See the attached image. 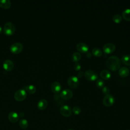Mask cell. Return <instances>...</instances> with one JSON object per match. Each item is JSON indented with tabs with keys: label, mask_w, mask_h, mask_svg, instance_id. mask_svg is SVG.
I'll use <instances>...</instances> for the list:
<instances>
[{
	"label": "cell",
	"mask_w": 130,
	"mask_h": 130,
	"mask_svg": "<svg viewBox=\"0 0 130 130\" xmlns=\"http://www.w3.org/2000/svg\"><path fill=\"white\" fill-rule=\"evenodd\" d=\"M27 96L26 91L24 89H18L14 93V98L17 101H23Z\"/></svg>",
	"instance_id": "3"
},
{
	"label": "cell",
	"mask_w": 130,
	"mask_h": 130,
	"mask_svg": "<svg viewBox=\"0 0 130 130\" xmlns=\"http://www.w3.org/2000/svg\"><path fill=\"white\" fill-rule=\"evenodd\" d=\"M86 56H87V57H90V56H91V53H90V52H87L86 53Z\"/></svg>",
	"instance_id": "32"
},
{
	"label": "cell",
	"mask_w": 130,
	"mask_h": 130,
	"mask_svg": "<svg viewBox=\"0 0 130 130\" xmlns=\"http://www.w3.org/2000/svg\"><path fill=\"white\" fill-rule=\"evenodd\" d=\"M59 95L58 93H55L54 95V99L55 101H57L59 99Z\"/></svg>",
	"instance_id": "31"
},
{
	"label": "cell",
	"mask_w": 130,
	"mask_h": 130,
	"mask_svg": "<svg viewBox=\"0 0 130 130\" xmlns=\"http://www.w3.org/2000/svg\"><path fill=\"white\" fill-rule=\"evenodd\" d=\"M129 73V69L125 67L121 68L119 70V74L122 77H125L128 75Z\"/></svg>",
	"instance_id": "16"
},
{
	"label": "cell",
	"mask_w": 130,
	"mask_h": 130,
	"mask_svg": "<svg viewBox=\"0 0 130 130\" xmlns=\"http://www.w3.org/2000/svg\"><path fill=\"white\" fill-rule=\"evenodd\" d=\"M85 78L89 81H94L98 78L97 73L93 70H87L84 73Z\"/></svg>",
	"instance_id": "4"
},
{
	"label": "cell",
	"mask_w": 130,
	"mask_h": 130,
	"mask_svg": "<svg viewBox=\"0 0 130 130\" xmlns=\"http://www.w3.org/2000/svg\"><path fill=\"white\" fill-rule=\"evenodd\" d=\"M23 49V45L21 43L15 42L12 44L10 47V51L15 54L20 53Z\"/></svg>",
	"instance_id": "5"
},
{
	"label": "cell",
	"mask_w": 130,
	"mask_h": 130,
	"mask_svg": "<svg viewBox=\"0 0 130 130\" xmlns=\"http://www.w3.org/2000/svg\"><path fill=\"white\" fill-rule=\"evenodd\" d=\"M102 92L105 95H108L109 94L110 92V89L109 87L107 86H104L102 88Z\"/></svg>",
	"instance_id": "28"
},
{
	"label": "cell",
	"mask_w": 130,
	"mask_h": 130,
	"mask_svg": "<svg viewBox=\"0 0 130 130\" xmlns=\"http://www.w3.org/2000/svg\"><path fill=\"white\" fill-rule=\"evenodd\" d=\"M14 62L12 60L7 59L5 60L3 62V68L7 71H11L14 68Z\"/></svg>",
	"instance_id": "11"
},
{
	"label": "cell",
	"mask_w": 130,
	"mask_h": 130,
	"mask_svg": "<svg viewBox=\"0 0 130 130\" xmlns=\"http://www.w3.org/2000/svg\"><path fill=\"white\" fill-rule=\"evenodd\" d=\"M81 57V54L79 52H77L73 53L71 56L72 60L75 62L78 61L80 59Z\"/></svg>",
	"instance_id": "23"
},
{
	"label": "cell",
	"mask_w": 130,
	"mask_h": 130,
	"mask_svg": "<svg viewBox=\"0 0 130 130\" xmlns=\"http://www.w3.org/2000/svg\"><path fill=\"white\" fill-rule=\"evenodd\" d=\"M115 99L114 96L111 94H108L105 96L103 100V104L107 107L111 106L114 103Z\"/></svg>",
	"instance_id": "6"
},
{
	"label": "cell",
	"mask_w": 130,
	"mask_h": 130,
	"mask_svg": "<svg viewBox=\"0 0 130 130\" xmlns=\"http://www.w3.org/2000/svg\"><path fill=\"white\" fill-rule=\"evenodd\" d=\"M60 112L64 117H69L72 114V110L68 105H63L61 107Z\"/></svg>",
	"instance_id": "8"
},
{
	"label": "cell",
	"mask_w": 130,
	"mask_h": 130,
	"mask_svg": "<svg viewBox=\"0 0 130 130\" xmlns=\"http://www.w3.org/2000/svg\"><path fill=\"white\" fill-rule=\"evenodd\" d=\"M68 130H74V129H69Z\"/></svg>",
	"instance_id": "34"
},
{
	"label": "cell",
	"mask_w": 130,
	"mask_h": 130,
	"mask_svg": "<svg viewBox=\"0 0 130 130\" xmlns=\"http://www.w3.org/2000/svg\"><path fill=\"white\" fill-rule=\"evenodd\" d=\"M74 69H75V70L76 71H79V70H80L81 69V68L80 64L79 63H78V62L75 63V64H74Z\"/></svg>",
	"instance_id": "29"
},
{
	"label": "cell",
	"mask_w": 130,
	"mask_h": 130,
	"mask_svg": "<svg viewBox=\"0 0 130 130\" xmlns=\"http://www.w3.org/2000/svg\"><path fill=\"white\" fill-rule=\"evenodd\" d=\"M103 51L107 54H109L113 52L115 49V46L114 44L108 43L105 44L103 47Z\"/></svg>",
	"instance_id": "10"
},
{
	"label": "cell",
	"mask_w": 130,
	"mask_h": 130,
	"mask_svg": "<svg viewBox=\"0 0 130 130\" xmlns=\"http://www.w3.org/2000/svg\"><path fill=\"white\" fill-rule=\"evenodd\" d=\"M11 3L10 0H0V7L4 9H8L10 7Z\"/></svg>",
	"instance_id": "18"
},
{
	"label": "cell",
	"mask_w": 130,
	"mask_h": 130,
	"mask_svg": "<svg viewBox=\"0 0 130 130\" xmlns=\"http://www.w3.org/2000/svg\"><path fill=\"white\" fill-rule=\"evenodd\" d=\"M78 78L75 76H71L68 80V84L72 88H75L77 87L79 84Z\"/></svg>",
	"instance_id": "7"
},
{
	"label": "cell",
	"mask_w": 130,
	"mask_h": 130,
	"mask_svg": "<svg viewBox=\"0 0 130 130\" xmlns=\"http://www.w3.org/2000/svg\"><path fill=\"white\" fill-rule=\"evenodd\" d=\"M19 125L22 129H26L28 126V122L26 119H21L19 122Z\"/></svg>",
	"instance_id": "21"
},
{
	"label": "cell",
	"mask_w": 130,
	"mask_h": 130,
	"mask_svg": "<svg viewBox=\"0 0 130 130\" xmlns=\"http://www.w3.org/2000/svg\"><path fill=\"white\" fill-rule=\"evenodd\" d=\"M112 20L115 23H119L122 20V17L119 14H115L113 16Z\"/></svg>",
	"instance_id": "25"
},
{
	"label": "cell",
	"mask_w": 130,
	"mask_h": 130,
	"mask_svg": "<svg viewBox=\"0 0 130 130\" xmlns=\"http://www.w3.org/2000/svg\"><path fill=\"white\" fill-rule=\"evenodd\" d=\"M100 76L102 79H104V80H108L111 77V73L107 70H103L101 72Z\"/></svg>",
	"instance_id": "17"
},
{
	"label": "cell",
	"mask_w": 130,
	"mask_h": 130,
	"mask_svg": "<svg viewBox=\"0 0 130 130\" xmlns=\"http://www.w3.org/2000/svg\"><path fill=\"white\" fill-rule=\"evenodd\" d=\"M84 75V72L83 71H79L78 73V78H81Z\"/></svg>",
	"instance_id": "30"
},
{
	"label": "cell",
	"mask_w": 130,
	"mask_h": 130,
	"mask_svg": "<svg viewBox=\"0 0 130 130\" xmlns=\"http://www.w3.org/2000/svg\"><path fill=\"white\" fill-rule=\"evenodd\" d=\"M61 89V84L57 81H54L51 84V89L55 93H58Z\"/></svg>",
	"instance_id": "13"
},
{
	"label": "cell",
	"mask_w": 130,
	"mask_h": 130,
	"mask_svg": "<svg viewBox=\"0 0 130 130\" xmlns=\"http://www.w3.org/2000/svg\"><path fill=\"white\" fill-rule=\"evenodd\" d=\"M48 105V102L45 99H41L40 100L38 104H37V107L39 110H43L46 108Z\"/></svg>",
	"instance_id": "15"
},
{
	"label": "cell",
	"mask_w": 130,
	"mask_h": 130,
	"mask_svg": "<svg viewBox=\"0 0 130 130\" xmlns=\"http://www.w3.org/2000/svg\"><path fill=\"white\" fill-rule=\"evenodd\" d=\"M77 50L82 53H87L88 50V45L84 43H79L76 45Z\"/></svg>",
	"instance_id": "12"
},
{
	"label": "cell",
	"mask_w": 130,
	"mask_h": 130,
	"mask_svg": "<svg viewBox=\"0 0 130 130\" xmlns=\"http://www.w3.org/2000/svg\"><path fill=\"white\" fill-rule=\"evenodd\" d=\"M92 53L96 57H100L102 55L103 52L102 50L99 48H94L92 50Z\"/></svg>",
	"instance_id": "24"
},
{
	"label": "cell",
	"mask_w": 130,
	"mask_h": 130,
	"mask_svg": "<svg viewBox=\"0 0 130 130\" xmlns=\"http://www.w3.org/2000/svg\"><path fill=\"white\" fill-rule=\"evenodd\" d=\"M25 90L29 93H34L36 91V87L32 84L25 85L24 86Z\"/></svg>",
	"instance_id": "19"
},
{
	"label": "cell",
	"mask_w": 130,
	"mask_h": 130,
	"mask_svg": "<svg viewBox=\"0 0 130 130\" xmlns=\"http://www.w3.org/2000/svg\"><path fill=\"white\" fill-rule=\"evenodd\" d=\"M122 62L127 66H130V55H123L121 57Z\"/></svg>",
	"instance_id": "22"
},
{
	"label": "cell",
	"mask_w": 130,
	"mask_h": 130,
	"mask_svg": "<svg viewBox=\"0 0 130 130\" xmlns=\"http://www.w3.org/2000/svg\"><path fill=\"white\" fill-rule=\"evenodd\" d=\"M106 65L108 69L112 71L117 70L120 66V59L117 56L114 55L111 56L107 58Z\"/></svg>",
	"instance_id": "1"
},
{
	"label": "cell",
	"mask_w": 130,
	"mask_h": 130,
	"mask_svg": "<svg viewBox=\"0 0 130 130\" xmlns=\"http://www.w3.org/2000/svg\"><path fill=\"white\" fill-rule=\"evenodd\" d=\"M73 96V92L69 89H64L60 93V96L63 100H69Z\"/></svg>",
	"instance_id": "9"
},
{
	"label": "cell",
	"mask_w": 130,
	"mask_h": 130,
	"mask_svg": "<svg viewBox=\"0 0 130 130\" xmlns=\"http://www.w3.org/2000/svg\"><path fill=\"white\" fill-rule=\"evenodd\" d=\"M72 111L76 115L79 114L81 112V109L79 106H74L72 109Z\"/></svg>",
	"instance_id": "26"
},
{
	"label": "cell",
	"mask_w": 130,
	"mask_h": 130,
	"mask_svg": "<svg viewBox=\"0 0 130 130\" xmlns=\"http://www.w3.org/2000/svg\"><path fill=\"white\" fill-rule=\"evenodd\" d=\"M122 17L125 20L130 21V9L124 10L122 13Z\"/></svg>",
	"instance_id": "20"
},
{
	"label": "cell",
	"mask_w": 130,
	"mask_h": 130,
	"mask_svg": "<svg viewBox=\"0 0 130 130\" xmlns=\"http://www.w3.org/2000/svg\"><path fill=\"white\" fill-rule=\"evenodd\" d=\"M3 29L4 32L6 35H11L15 32L16 28L15 26L12 22L8 21L5 24Z\"/></svg>",
	"instance_id": "2"
},
{
	"label": "cell",
	"mask_w": 130,
	"mask_h": 130,
	"mask_svg": "<svg viewBox=\"0 0 130 130\" xmlns=\"http://www.w3.org/2000/svg\"><path fill=\"white\" fill-rule=\"evenodd\" d=\"M19 116L18 114L14 111L11 112L8 114V119L12 123H15L18 121Z\"/></svg>",
	"instance_id": "14"
},
{
	"label": "cell",
	"mask_w": 130,
	"mask_h": 130,
	"mask_svg": "<svg viewBox=\"0 0 130 130\" xmlns=\"http://www.w3.org/2000/svg\"><path fill=\"white\" fill-rule=\"evenodd\" d=\"M96 86L99 87V88H102L104 87V82L103 81V80L101 79H99L96 81Z\"/></svg>",
	"instance_id": "27"
},
{
	"label": "cell",
	"mask_w": 130,
	"mask_h": 130,
	"mask_svg": "<svg viewBox=\"0 0 130 130\" xmlns=\"http://www.w3.org/2000/svg\"><path fill=\"white\" fill-rule=\"evenodd\" d=\"M127 130H129V129H127Z\"/></svg>",
	"instance_id": "35"
},
{
	"label": "cell",
	"mask_w": 130,
	"mask_h": 130,
	"mask_svg": "<svg viewBox=\"0 0 130 130\" xmlns=\"http://www.w3.org/2000/svg\"><path fill=\"white\" fill-rule=\"evenodd\" d=\"M2 30H3V28H2V26L0 25V33H1L2 32Z\"/></svg>",
	"instance_id": "33"
}]
</instances>
